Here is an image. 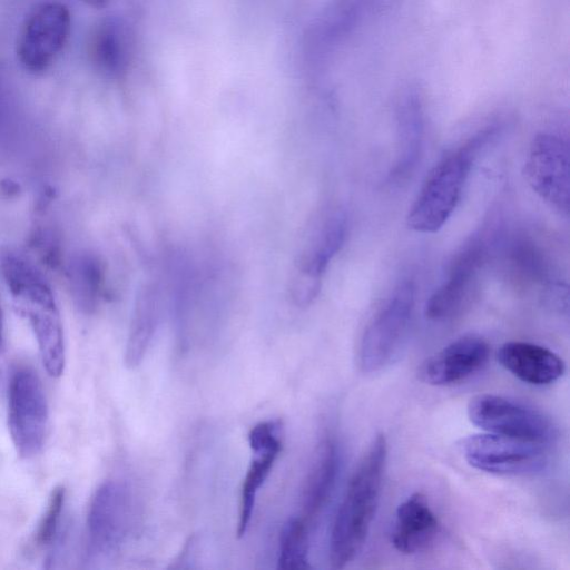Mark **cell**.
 <instances>
[{
    "instance_id": "obj_20",
    "label": "cell",
    "mask_w": 570,
    "mask_h": 570,
    "mask_svg": "<svg viewBox=\"0 0 570 570\" xmlns=\"http://www.w3.org/2000/svg\"><path fill=\"white\" fill-rule=\"evenodd\" d=\"M159 320V299L156 287L145 284L138 289L125 348V364L138 367L154 338Z\"/></svg>"
},
{
    "instance_id": "obj_2",
    "label": "cell",
    "mask_w": 570,
    "mask_h": 570,
    "mask_svg": "<svg viewBox=\"0 0 570 570\" xmlns=\"http://www.w3.org/2000/svg\"><path fill=\"white\" fill-rule=\"evenodd\" d=\"M1 274L11 297L32 328L43 367L50 376H60L66 364L65 337L49 282L32 262L13 253L3 256Z\"/></svg>"
},
{
    "instance_id": "obj_24",
    "label": "cell",
    "mask_w": 570,
    "mask_h": 570,
    "mask_svg": "<svg viewBox=\"0 0 570 570\" xmlns=\"http://www.w3.org/2000/svg\"><path fill=\"white\" fill-rule=\"evenodd\" d=\"M66 505V490L57 487L52 490L47 508L33 534V546L37 549L53 551L60 539L62 518Z\"/></svg>"
},
{
    "instance_id": "obj_1",
    "label": "cell",
    "mask_w": 570,
    "mask_h": 570,
    "mask_svg": "<svg viewBox=\"0 0 570 570\" xmlns=\"http://www.w3.org/2000/svg\"><path fill=\"white\" fill-rule=\"evenodd\" d=\"M387 458L383 433L372 440L353 472L338 505L330 537V562L341 569L362 550L374 519Z\"/></svg>"
},
{
    "instance_id": "obj_7",
    "label": "cell",
    "mask_w": 570,
    "mask_h": 570,
    "mask_svg": "<svg viewBox=\"0 0 570 570\" xmlns=\"http://www.w3.org/2000/svg\"><path fill=\"white\" fill-rule=\"evenodd\" d=\"M490 250V232L473 235L456 253L444 281L425 305V316L433 322L452 321L470 306L479 286Z\"/></svg>"
},
{
    "instance_id": "obj_15",
    "label": "cell",
    "mask_w": 570,
    "mask_h": 570,
    "mask_svg": "<svg viewBox=\"0 0 570 570\" xmlns=\"http://www.w3.org/2000/svg\"><path fill=\"white\" fill-rule=\"evenodd\" d=\"M132 33L119 17H105L91 29L87 55L95 71L107 79L121 78L132 58Z\"/></svg>"
},
{
    "instance_id": "obj_5",
    "label": "cell",
    "mask_w": 570,
    "mask_h": 570,
    "mask_svg": "<svg viewBox=\"0 0 570 570\" xmlns=\"http://www.w3.org/2000/svg\"><path fill=\"white\" fill-rule=\"evenodd\" d=\"M71 32V14L59 1H43L24 17L16 41L21 68L39 76L47 72L63 52Z\"/></svg>"
},
{
    "instance_id": "obj_27",
    "label": "cell",
    "mask_w": 570,
    "mask_h": 570,
    "mask_svg": "<svg viewBox=\"0 0 570 570\" xmlns=\"http://www.w3.org/2000/svg\"><path fill=\"white\" fill-rule=\"evenodd\" d=\"M79 1H81L82 3H85L91 8L102 9V8L107 7L111 0H79Z\"/></svg>"
},
{
    "instance_id": "obj_13",
    "label": "cell",
    "mask_w": 570,
    "mask_h": 570,
    "mask_svg": "<svg viewBox=\"0 0 570 570\" xmlns=\"http://www.w3.org/2000/svg\"><path fill=\"white\" fill-rule=\"evenodd\" d=\"M490 347L478 335H464L426 358L419 368L422 382L433 386L456 384L479 372L488 362Z\"/></svg>"
},
{
    "instance_id": "obj_4",
    "label": "cell",
    "mask_w": 570,
    "mask_h": 570,
    "mask_svg": "<svg viewBox=\"0 0 570 570\" xmlns=\"http://www.w3.org/2000/svg\"><path fill=\"white\" fill-rule=\"evenodd\" d=\"M415 303L412 279L402 281L368 321L358 346V365L364 373L389 366L401 352Z\"/></svg>"
},
{
    "instance_id": "obj_12",
    "label": "cell",
    "mask_w": 570,
    "mask_h": 570,
    "mask_svg": "<svg viewBox=\"0 0 570 570\" xmlns=\"http://www.w3.org/2000/svg\"><path fill=\"white\" fill-rule=\"evenodd\" d=\"M524 175L546 203L560 213H569V148L562 137L551 132L537 135L530 145Z\"/></svg>"
},
{
    "instance_id": "obj_18",
    "label": "cell",
    "mask_w": 570,
    "mask_h": 570,
    "mask_svg": "<svg viewBox=\"0 0 570 570\" xmlns=\"http://www.w3.org/2000/svg\"><path fill=\"white\" fill-rule=\"evenodd\" d=\"M340 469V452L335 439L325 434L318 442L302 497V518L311 525L326 505Z\"/></svg>"
},
{
    "instance_id": "obj_26",
    "label": "cell",
    "mask_w": 570,
    "mask_h": 570,
    "mask_svg": "<svg viewBox=\"0 0 570 570\" xmlns=\"http://www.w3.org/2000/svg\"><path fill=\"white\" fill-rule=\"evenodd\" d=\"M6 346V335H4V320L3 313L0 304V354L3 352Z\"/></svg>"
},
{
    "instance_id": "obj_16",
    "label": "cell",
    "mask_w": 570,
    "mask_h": 570,
    "mask_svg": "<svg viewBox=\"0 0 570 570\" xmlns=\"http://www.w3.org/2000/svg\"><path fill=\"white\" fill-rule=\"evenodd\" d=\"M497 360L517 379L532 385L554 383L566 372V363L558 354L530 342L504 343L498 350Z\"/></svg>"
},
{
    "instance_id": "obj_25",
    "label": "cell",
    "mask_w": 570,
    "mask_h": 570,
    "mask_svg": "<svg viewBox=\"0 0 570 570\" xmlns=\"http://www.w3.org/2000/svg\"><path fill=\"white\" fill-rule=\"evenodd\" d=\"M53 235L50 232H39L35 235V246L40 252V255L46 259L50 265L58 264V255L57 254V243Z\"/></svg>"
},
{
    "instance_id": "obj_19",
    "label": "cell",
    "mask_w": 570,
    "mask_h": 570,
    "mask_svg": "<svg viewBox=\"0 0 570 570\" xmlns=\"http://www.w3.org/2000/svg\"><path fill=\"white\" fill-rule=\"evenodd\" d=\"M420 97L409 92L402 99L397 110V150L391 180L407 178L415 169L422 153L424 117Z\"/></svg>"
},
{
    "instance_id": "obj_8",
    "label": "cell",
    "mask_w": 570,
    "mask_h": 570,
    "mask_svg": "<svg viewBox=\"0 0 570 570\" xmlns=\"http://www.w3.org/2000/svg\"><path fill=\"white\" fill-rule=\"evenodd\" d=\"M48 425L49 406L40 379L29 367H17L8 386V429L21 458L41 452Z\"/></svg>"
},
{
    "instance_id": "obj_22",
    "label": "cell",
    "mask_w": 570,
    "mask_h": 570,
    "mask_svg": "<svg viewBox=\"0 0 570 570\" xmlns=\"http://www.w3.org/2000/svg\"><path fill=\"white\" fill-rule=\"evenodd\" d=\"M281 449L252 451V460L240 488L237 535L243 537L249 527L257 493L269 475Z\"/></svg>"
},
{
    "instance_id": "obj_6",
    "label": "cell",
    "mask_w": 570,
    "mask_h": 570,
    "mask_svg": "<svg viewBox=\"0 0 570 570\" xmlns=\"http://www.w3.org/2000/svg\"><path fill=\"white\" fill-rule=\"evenodd\" d=\"M134 508L131 490L125 482L110 479L97 488L87 514L88 562L106 559L120 549L132 528Z\"/></svg>"
},
{
    "instance_id": "obj_23",
    "label": "cell",
    "mask_w": 570,
    "mask_h": 570,
    "mask_svg": "<svg viewBox=\"0 0 570 570\" xmlns=\"http://www.w3.org/2000/svg\"><path fill=\"white\" fill-rule=\"evenodd\" d=\"M311 524L302 517L289 519L279 535L277 568L282 570L308 569Z\"/></svg>"
},
{
    "instance_id": "obj_3",
    "label": "cell",
    "mask_w": 570,
    "mask_h": 570,
    "mask_svg": "<svg viewBox=\"0 0 570 570\" xmlns=\"http://www.w3.org/2000/svg\"><path fill=\"white\" fill-rule=\"evenodd\" d=\"M489 126L455 148L433 166L412 204L407 226L419 233H435L455 210L473 164L497 131Z\"/></svg>"
},
{
    "instance_id": "obj_21",
    "label": "cell",
    "mask_w": 570,
    "mask_h": 570,
    "mask_svg": "<svg viewBox=\"0 0 570 570\" xmlns=\"http://www.w3.org/2000/svg\"><path fill=\"white\" fill-rule=\"evenodd\" d=\"M67 278L76 306L83 313L95 312L105 285V269L99 257L89 252L77 254L68 264Z\"/></svg>"
},
{
    "instance_id": "obj_10",
    "label": "cell",
    "mask_w": 570,
    "mask_h": 570,
    "mask_svg": "<svg viewBox=\"0 0 570 570\" xmlns=\"http://www.w3.org/2000/svg\"><path fill=\"white\" fill-rule=\"evenodd\" d=\"M459 448L471 466L498 475H534L549 461L543 444L492 433L468 435Z\"/></svg>"
},
{
    "instance_id": "obj_17",
    "label": "cell",
    "mask_w": 570,
    "mask_h": 570,
    "mask_svg": "<svg viewBox=\"0 0 570 570\" xmlns=\"http://www.w3.org/2000/svg\"><path fill=\"white\" fill-rule=\"evenodd\" d=\"M440 523L428 498L420 492L411 494L396 509L392 543L404 554L425 550L436 538Z\"/></svg>"
},
{
    "instance_id": "obj_14",
    "label": "cell",
    "mask_w": 570,
    "mask_h": 570,
    "mask_svg": "<svg viewBox=\"0 0 570 570\" xmlns=\"http://www.w3.org/2000/svg\"><path fill=\"white\" fill-rule=\"evenodd\" d=\"M385 0H332L320 13L307 36V47L323 58L342 45Z\"/></svg>"
},
{
    "instance_id": "obj_11",
    "label": "cell",
    "mask_w": 570,
    "mask_h": 570,
    "mask_svg": "<svg viewBox=\"0 0 570 570\" xmlns=\"http://www.w3.org/2000/svg\"><path fill=\"white\" fill-rule=\"evenodd\" d=\"M346 217L334 212L325 217L298 255L293 271L289 294L299 307H307L317 297L323 275L346 237Z\"/></svg>"
},
{
    "instance_id": "obj_9",
    "label": "cell",
    "mask_w": 570,
    "mask_h": 570,
    "mask_svg": "<svg viewBox=\"0 0 570 570\" xmlns=\"http://www.w3.org/2000/svg\"><path fill=\"white\" fill-rule=\"evenodd\" d=\"M472 424L487 433L547 444L557 435L552 422L541 412L502 395L482 393L468 404Z\"/></svg>"
}]
</instances>
